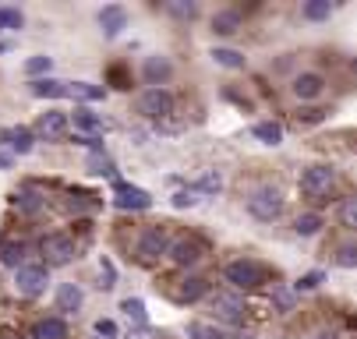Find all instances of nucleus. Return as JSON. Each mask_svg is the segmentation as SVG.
<instances>
[{
    "mask_svg": "<svg viewBox=\"0 0 357 339\" xmlns=\"http://www.w3.org/2000/svg\"><path fill=\"white\" fill-rule=\"evenodd\" d=\"M96 336H99V339H114V336H117V322L99 318V322H96Z\"/></svg>",
    "mask_w": 357,
    "mask_h": 339,
    "instance_id": "obj_37",
    "label": "nucleus"
},
{
    "mask_svg": "<svg viewBox=\"0 0 357 339\" xmlns=\"http://www.w3.org/2000/svg\"><path fill=\"white\" fill-rule=\"evenodd\" d=\"M248 212H251L255 219H262V223H273V219L283 212V195H280L276 187H259V191H251Z\"/></svg>",
    "mask_w": 357,
    "mask_h": 339,
    "instance_id": "obj_2",
    "label": "nucleus"
},
{
    "mask_svg": "<svg viewBox=\"0 0 357 339\" xmlns=\"http://www.w3.org/2000/svg\"><path fill=\"white\" fill-rule=\"evenodd\" d=\"M0 138H4L11 149L22 152V156L32 152V131H29V127H4V131H0Z\"/></svg>",
    "mask_w": 357,
    "mask_h": 339,
    "instance_id": "obj_18",
    "label": "nucleus"
},
{
    "mask_svg": "<svg viewBox=\"0 0 357 339\" xmlns=\"http://www.w3.org/2000/svg\"><path fill=\"white\" fill-rule=\"evenodd\" d=\"M114 205H117V209H124V212H142V209H149V205H152V198H149V191H142V187H135V184L117 180V184H114Z\"/></svg>",
    "mask_w": 357,
    "mask_h": 339,
    "instance_id": "obj_8",
    "label": "nucleus"
},
{
    "mask_svg": "<svg viewBox=\"0 0 357 339\" xmlns=\"http://www.w3.org/2000/svg\"><path fill=\"white\" fill-rule=\"evenodd\" d=\"M195 202H198V191H195V187H181L177 195H174V205H177V209H191Z\"/></svg>",
    "mask_w": 357,
    "mask_h": 339,
    "instance_id": "obj_35",
    "label": "nucleus"
},
{
    "mask_svg": "<svg viewBox=\"0 0 357 339\" xmlns=\"http://www.w3.org/2000/svg\"><path fill=\"white\" fill-rule=\"evenodd\" d=\"M36 134L46 138V141L64 138V134H68V113H61V110H46V113L39 117V124H36Z\"/></svg>",
    "mask_w": 357,
    "mask_h": 339,
    "instance_id": "obj_10",
    "label": "nucleus"
},
{
    "mask_svg": "<svg viewBox=\"0 0 357 339\" xmlns=\"http://www.w3.org/2000/svg\"><path fill=\"white\" fill-rule=\"evenodd\" d=\"M213 61L223 64V68H244V54L227 50V46H216V50H213Z\"/></svg>",
    "mask_w": 357,
    "mask_h": 339,
    "instance_id": "obj_29",
    "label": "nucleus"
},
{
    "mask_svg": "<svg viewBox=\"0 0 357 339\" xmlns=\"http://www.w3.org/2000/svg\"><path fill=\"white\" fill-rule=\"evenodd\" d=\"M0 170H11V156H4V152H0Z\"/></svg>",
    "mask_w": 357,
    "mask_h": 339,
    "instance_id": "obj_44",
    "label": "nucleus"
},
{
    "mask_svg": "<svg viewBox=\"0 0 357 339\" xmlns=\"http://www.w3.org/2000/svg\"><path fill=\"white\" fill-rule=\"evenodd\" d=\"M188 339H230L220 325H209V322H191L188 325Z\"/></svg>",
    "mask_w": 357,
    "mask_h": 339,
    "instance_id": "obj_24",
    "label": "nucleus"
},
{
    "mask_svg": "<svg viewBox=\"0 0 357 339\" xmlns=\"http://www.w3.org/2000/svg\"><path fill=\"white\" fill-rule=\"evenodd\" d=\"M128 339H163V332L149 329V325H138V329H131V332H128Z\"/></svg>",
    "mask_w": 357,
    "mask_h": 339,
    "instance_id": "obj_39",
    "label": "nucleus"
},
{
    "mask_svg": "<svg viewBox=\"0 0 357 339\" xmlns=\"http://www.w3.org/2000/svg\"><path fill=\"white\" fill-rule=\"evenodd\" d=\"M322 88H326L322 74L304 71V74H297V78H294V95H297V100H319Z\"/></svg>",
    "mask_w": 357,
    "mask_h": 339,
    "instance_id": "obj_13",
    "label": "nucleus"
},
{
    "mask_svg": "<svg viewBox=\"0 0 357 339\" xmlns=\"http://www.w3.org/2000/svg\"><path fill=\"white\" fill-rule=\"evenodd\" d=\"M241 29V11H216L213 15V32L216 36H234Z\"/></svg>",
    "mask_w": 357,
    "mask_h": 339,
    "instance_id": "obj_21",
    "label": "nucleus"
},
{
    "mask_svg": "<svg viewBox=\"0 0 357 339\" xmlns=\"http://www.w3.org/2000/svg\"><path fill=\"white\" fill-rule=\"evenodd\" d=\"M276 304H280L283 311H290V304H294V297L287 294V290H276Z\"/></svg>",
    "mask_w": 357,
    "mask_h": 339,
    "instance_id": "obj_43",
    "label": "nucleus"
},
{
    "mask_svg": "<svg viewBox=\"0 0 357 339\" xmlns=\"http://www.w3.org/2000/svg\"><path fill=\"white\" fill-rule=\"evenodd\" d=\"M294 230H297L301 237H312V233H319V230H322V216H319V212H304V216H297Z\"/></svg>",
    "mask_w": 357,
    "mask_h": 339,
    "instance_id": "obj_27",
    "label": "nucleus"
},
{
    "mask_svg": "<svg viewBox=\"0 0 357 339\" xmlns=\"http://www.w3.org/2000/svg\"><path fill=\"white\" fill-rule=\"evenodd\" d=\"M39 251H43L46 265H68V262L78 255L75 240H71L68 233H46V237L39 240Z\"/></svg>",
    "mask_w": 357,
    "mask_h": 339,
    "instance_id": "obj_3",
    "label": "nucleus"
},
{
    "mask_svg": "<svg viewBox=\"0 0 357 339\" xmlns=\"http://www.w3.org/2000/svg\"><path fill=\"white\" fill-rule=\"evenodd\" d=\"M22 258H25V248H22V244H4V248H0V262L11 265V269H18Z\"/></svg>",
    "mask_w": 357,
    "mask_h": 339,
    "instance_id": "obj_31",
    "label": "nucleus"
},
{
    "mask_svg": "<svg viewBox=\"0 0 357 339\" xmlns=\"http://www.w3.org/2000/svg\"><path fill=\"white\" fill-rule=\"evenodd\" d=\"M15 205L22 209V212H39L43 209V198H39V191H32V187H25V191H18V195H15Z\"/></svg>",
    "mask_w": 357,
    "mask_h": 339,
    "instance_id": "obj_26",
    "label": "nucleus"
},
{
    "mask_svg": "<svg viewBox=\"0 0 357 339\" xmlns=\"http://www.w3.org/2000/svg\"><path fill=\"white\" fill-rule=\"evenodd\" d=\"M251 134L259 138V141H266V145H280L283 141V127L276 120H259V124L251 127Z\"/></svg>",
    "mask_w": 357,
    "mask_h": 339,
    "instance_id": "obj_22",
    "label": "nucleus"
},
{
    "mask_svg": "<svg viewBox=\"0 0 357 339\" xmlns=\"http://www.w3.org/2000/svg\"><path fill=\"white\" fill-rule=\"evenodd\" d=\"M340 216H343V226H347V230H354V226H357V202H354V198H347V202L340 205Z\"/></svg>",
    "mask_w": 357,
    "mask_h": 339,
    "instance_id": "obj_36",
    "label": "nucleus"
},
{
    "mask_svg": "<svg viewBox=\"0 0 357 339\" xmlns=\"http://www.w3.org/2000/svg\"><path fill=\"white\" fill-rule=\"evenodd\" d=\"M68 127L78 131L75 138H96V141H103V117H96V113L85 110V107H78V110L68 117Z\"/></svg>",
    "mask_w": 357,
    "mask_h": 339,
    "instance_id": "obj_9",
    "label": "nucleus"
},
{
    "mask_svg": "<svg viewBox=\"0 0 357 339\" xmlns=\"http://www.w3.org/2000/svg\"><path fill=\"white\" fill-rule=\"evenodd\" d=\"M333 187H336L333 166H308V170L301 173V191H304L312 202H326V198L333 195Z\"/></svg>",
    "mask_w": 357,
    "mask_h": 339,
    "instance_id": "obj_1",
    "label": "nucleus"
},
{
    "mask_svg": "<svg viewBox=\"0 0 357 339\" xmlns=\"http://www.w3.org/2000/svg\"><path fill=\"white\" fill-rule=\"evenodd\" d=\"M223 276H227V283H234L241 290H251V286H259L266 279V269L259 262H251V258H237L223 269Z\"/></svg>",
    "mask_w": 357,
    "mask_h": 339,
    "instance_id": "obj_5",
    "label": "nucleus"
},
{
    "mask_svg": "<svg viewBox=\"0 0 357 339\" xmlns=\"http://www.w3.org/2000/svg\"><path fill=\"white\" fill-rule=\"evenodd\" d=\"M213 311H216L223 322H230V325L244 322V301H241L237 294H216V297H213Z\"/></svg>",
    "mask_w": 357,
    "mask_h": 339,
    "instance_id": "obj_11",
    "label": "nucleus"
},
{
    "mask_svg": "<svg viewBox=\"0 0 357 339\" xmlns=\"http://www.w3.org/2000/svg\"><path fill=\"white\" fill-rule=\"evenodd\" d=\"M167 248H170V237H167V230L163 226H149V230H142V237H138V258L142 262H156L160 255H167Z\"/></svg>",
    "mask_w": 357,
    "mask_h": 339,
    "instance_id": "obj_7",
    "label": "nucleus"
},
{
    "mask_svg": "<svg viewBox=\"0 0 357 339\" xmlns=\"http://www.w3.org/2000/svg\"><path fill=\"white\" fill-rule=\"evenodd\" d=\"M121 311L135 322V325H145V304L138 301V297H128V301H121Z\"/></svg>",
    "mask_w": 357,
    "mask_h": 339,
    "instance_id": "obj_30",
    "label": "nucleus"
},
{
    "mask_svg": "<svg viewBox=\"0 0 357 339\" xmlns=\"http://www.w3.org/2000/svg\"><path fill=\"white\" fill-rule=\"evenodd\" d=\"M167 11L177 15V18H195V15H198V4H191V0H188V4H184V0H170Z\"/></svg>",
    "mask_w": 357,
    "mask_h": 339,
    "instance_id": "obj_33",
    "label": "nucleus"
},
{
    "mask_svg": "<svg viewBox=\"0 0 357 339\" xmlns=\"http://www.w3.org/2000/svg\"><path fill=\"white\" fill-rule=\"evenodd\" d=\"M138 113H145L149 120H163L174 113V95L167 88H145L138 95Z\"/></svg>",
    "mask_w": 357,
    "mask_h": 339,
    "instance_id": "obj_4",
    "label": "nucleus"
},
{
    "mask_svg": "<svg viewBox=\"0 0 357 339\" xmlns=\"http://www.w3.org/2000/svg\"><path fill=\"white\" fill-rule=\"evenodd\" d=\"M220 184H223V180H220V173H206V177L198 180V187H195V191H198V195H216Z\"/></svg>",
    "mask_w": 357,
    "mask_h": 339,
    "instance_id": "obj_34",
    "label": "nucleus"
},
{
    "mask_svg": "<svg viewBox=\"0 0 357 339\" xmlns=\"http://www.w3.org/2000/svg\"><path fill=\"white\" fill-rule=\"evenodd\" d=\"M315 339H340V336H336V332H319Z\"/></svg>",
    "mask_w": 357,
    "mask_h": 339,
    "instance_id": "obj_45",
    "label": "nucleus"
},
{
    "mask_svg": "<svg viewBox=\"0 0 357 339\" xmlns=\"http://www.w3.org/2000/svg\"><path fill=\"white\" fill-rule=\"evenodd\" d=\"M85 166H89V173H96V177H114V173H117V166H114V159H110L107 152H92Z\"/></svg>",
    "mask_w": 357,
    "mask_h": 339,
    "instance_id": "obj_25",
    "label": "nucleus"
},
{
    "mask_svg": "<svg viewBox=\"0 0 357 339\" xmlns=\"http://www.w3.org/2000/svg\"><path fill=\"white\" fill-rule=\"evenodd\" d=\"M50 68H54V61H50V57H32V61L25 64L29 74H43V71H50Z\"/></svg>",
    "mask_w": 357,
    "mask_h": 339,
    "instance_id": "obj_38",
    "label": "nucleus"
},
{
    "mask_svg": "<svg viewBox=\"0 0 357 339\" xmlns=\"http://www.w3.org/2000/svg\"><path fill=\"white\" fill-rule=\"evenodd\" d=\"M206 294H209V283H206V279H198V276L184 279V283L174 290V297H177L181 304H195V301H202Z\"/></svg>",
    "mask_w": 357,
    "mask_h": 339,
    "instance_id": "obj_15",
    "label": "nucleus"
},
{
    "mask_svg": "<svg viewBox=\"0 0 357 339\" xmlns=\"http://www.w3.org/2000/svg\"><path fill=\"white\" fill-rule=\"evenodd\" d=\"M32 95H39V100H61V95H68V85L57 78H39V81H32Z\"/></svg>",
    "mask_w": 357,
    "mask_h": 339,
    "instance_id": "obj_19",
    "label": "nucleus"
},
{
    "mask_svg": "<svg viewBox=\"0 0 357 339\" xmlns=\"http://www.w3.org/2000/svg\"><path fill=\"white\" fill-rule=\"evenodd\" d=\"M82 301H85V294H82L78 283H64L57 290V311H64V315H78Z\"/></svg>",
    "mask_w": 357,
    "mask_h": 339,
    "instance_id": "obj_14",
    "label": "nucleus"
},
{
    "mask_svg": "<svg viewBox=\"0 0 357 339\" xmlns=\"http://www.w3.org/2000/svg\"><path fill=\"white\" fill-rule=\"evenodd\" d=\"M340 265H343V269H354V265H357V248L343 244V248H340Z\"/></svg>",
    "mask_w": 357,
    "mask_h": 339,
    "instance_id": "obj_40",
    "label": "nucleus"
},
{
    "mask_svg": "<svg viewBox=\"0 0 357 339\" xmlns=\"http://www.w3.org/2000/svg\"><path fill=\"white\" fill-rule=\"evenodd\" d=\"M170 71H174V68H170L167 57H149V61H145V78L152 81V88H160V81L170 78Z\"/></svg>",
    "mask_w": 357,
    "mask_h": 339,
    "instance_id": "obj_20",
    "label": "nucleus"
},
{
    "mask_svg": "<svg viewBox=\"0 0 357 339\" xmlns=\"http://www.w3.org/2000/svg\"><path fill=\"white\" fill-rule=\"evenodd\" d=\"M22 25H25L22 11H15V8H0V29H22Z\"/></svg>",
    "mask_w": 357,
    "mask_h": 339,
    "instance_id": "obj_32",
    "label": "nucleus"
},
{
    "mask_svg": "<svg viewBox=\"0 0 357 339\" xmlns=\"http://www.w3.org/2000/svg\"><path fill=\"white\" fill-rule=\"evenodd\" d=\"M167 255H170L177 265H195V262L202 258V244H198L195 237H181V240H170Z\"/></svg>",
    "mask_w": 357,
    "mask_h": 339,
    "instance_id": "obj_12",
    "label": "nucleus"
},
{
    "mask_svg": "<svg viewBox=\"0 0 357 339\" xmlns=\"http://www.w3.org/2000/svg\"><path fill=\"white\" fill-rule=\"evenodd\" d=\"M99 25H103V32L114 39V36H121V29L128 25V11H124L121 4H110V8L99 11Z\"/></svg>",
    "mask_w": 357,
    "mask_h": 339,
    "instance_id": "obj_16",
    "label": "nucleus"
},
{
    "mask_svg": "<svg viewBox=\"0 0 357 339\" xmlns=\"http://www.w3.org/2000/svg\"><path fill=\"white\" fill-rule=\"evenodd\" d=\"M322 283V272H308V276H301V283H297V290H315Z\"/></svg>",
    "mask_w": 357,
    "mask_h": 339,
    "instance_id": "obj_42",
    "label": "nucleus"
},
{
    "mask_svg": "<svg viewBox=\"0 0 357 339\" xmlns=\"http://www.w3.org/2000/svg\"><path fill=\"white\" fill-rule=\"evenodd\" d=\"M32 339H68L64 318H43L32 325Z\"/></svg>",
    "mask_w": 357,
    "mask_h": 339,
    "instance_id": "obj_17",
    "label": "nucleus"
},
{
    "mask_svg": "<svg viewBox=\"0 0 357 339\" xmlns=\"http://www.w3.org/2000/svg\"><path fill=\"white\" fill-rule=\"evenodd\" d=\"M50 283V272L46 265H18L15 269V290L22 297H39Z\"/></svg>",
    "mask_w": 357,
    "mask_h": 339,
    "instance_id": "obj_6",
    "label": "nucleus"
},
{
    "mask_svg": "<svg viewBox=\"0 0 357 339\" xmlns=\"http://www.w3.org/2000/svg\"><path fill=\"white\" fill-rule=\"evenodd\" d=\"M329 15H333L329 0H308V4H304V18H312V22H326Z\"/></svg>",
    "mask_w": 357,
    "mask_h": 339,
    "instance_id": "obj_28",
    "label": "nucleus"
},
{
    "mask_svg": "<svg viewBox=\"0 0 357 339\" xmlns=\"http://www.w3.org/2000/svg\"><path fill=\"white\" fill-rule=\"evenodd\" d=\"M68 95L92 103V100H103L107 92H103V85H92V81H75V85H68Z\"/></svg>",
    "mask_w": 357,
    "mask_h": 339,
    "instance_id": "obj_23",
    "label": "nucleus"
},
{
    "mask_svg": "<svg viewBox=\"0 0 357 339\" xmlns=\"http://www.w3.org/2000/svg\"><path fill=\"white\" fill-rule=\"evenodd\" d=\"M99 276H103V283H99V286H107V290L114 286V276H117V272H114V265H110L107 258H103V265H99Z\"/></svg>",
    "mask_w": 357,
    "mask_h": 339,
    "instance_id": "obj_41",
    "label": "nucleus"
}]
</instances>
